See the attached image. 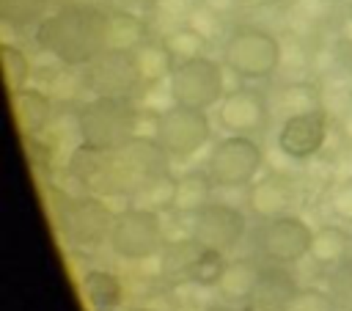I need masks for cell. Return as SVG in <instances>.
Instances as JSON below:
<instances>
[{"label":"cell","mask_w":352,"mask_h":311,"mask_svg":"<svg viewBox=\"0 0 352 311\" xmlns=\"http://www.w3.org/2000/svg\"><path fill=\"white\" fill-rule=\"evenodd\" d=\"M245 234V215L223 201H209L192 217V237L212 250H231Z\"/></svg>","instance_id":"14"},{"label":"cell","mask_w":352,"mask_h":311,"mask_svg":"<svg viewBox=\"0 0 352 311\" xmlns=\"http://www.w3.org/2000/svg\"><path fill=\"white\" fill-rule=\"evenodd\" d=\"M275 3H280V0H236V6H239V8H248V11L270 8V6H275Z\"/></svg>","instance_id":"35"},{"label":"cell","mask_w":352,"mask_h":311,"mask_svg":"<svg viewBox=\"0 0 352 311\" xmlns=\"http://www.w3.org/2000/svg\"><path fill=\"white\" fill-rule=\"evenodd\" d=\"M311 242L314 231L297 215L283 212L278 217H267V223L258 228V248L275 264H292L302 259L305 253H311Z\"/></svg>","instance_id":"10"},{"label":"cell","mask_w":352,"mask_h":311,"mask_svg":"<svg viewBox=\"0 0 352 311\" xmlns=\"http://www.w3.org/2000/svg\"><path fill=\"white\" fill-rule=\"evenodd\" d=\"M264 165V151L250 135H226L214 143L206 173L217 187H245Z\"/></svg>","instance_id":"7"},{"label":"cell","mask_w":352,"mask_h":311,"mask_svg":"<svg viewBox=\"0 0 352 311\" xmlns=\"http://www.w3.org/2000/svg\"><path fill=\"white\" fill-rule=\"evenodd\" d=\"M52 0H0V19L14 25V28H28L38 25L47 17Z\"/></svg>","instance_id":"24"},{"label":"cell","mask_w":352,"mask_h":311,"mask_svg":"<svg viewBox=\"0 0 352 311\" xmlns=\"http://www.w3.org/2000/svg\"><path fill=\"white\" fill-rule=\"evenodd\" d=\"M330 209L341 217V220H352V179L341 182L333 195H330Z\"/></svg>","instance_id":"33"},{"label":"cell","mask_w":352,"mask_h":311,"mask_svg":"<svg viewBox=\"0 0 352 311\" xmlns=\"http://www.w3.org/2000/svg\"><path fill=\"white\" fill-rule=\"evenodd\" d=\"M173 193H176V179L170 176V173H162V176H157L154 182H148L135 198L143 204V206H148V209H173Z\"/></svg>","instance_id":"29"},{"label":"cell","mask_w":352,"mask_h":311,"mask_svg":"<svg viewBox=\"0 0 352 311\" xmlns=\"http://www.w3.org/2000/svg\"><path fill=\"white\" fill-rule=\"evenodd\" d=\"M36 44L66 66H88L110 47V14L88 0H66L36 25Z\"/></svg>","instance_id":"1"},{"label":"cell","mask_w":352,"mask_h":311,"mask_svg":"<svg viewBox=\"0 0 352 311\" xmlns=\"http://www.w3.org/2000/svg\"><path fill=\"white\" fill-rule=\"evenodd\" d=\"M336 297L322 289H297L283 311H336Z\"/></svg>","instance_id":"30"},{"label":"cell","mask_w":352,"mask_h":311,"mask_svg":"<svg viewBox=\"0 0 352 311\" xmlns=\"http://www.w3.org/2000/svg\"><path fill=\"white\" fill-rule=\"evenodd\" d=\"M126 8H140V11H146V8H157L162 0H121Z\"/></svg>","instance_id":"36"},{"label":"cell","mask_w":352,"mask_h":311,"mask_svg":"<svg viewBox=\"0 0 352 311\" xmlns=\"http://www.w3.org/2000/svg\"><path fill=\"white\" fill-rule=\"evenodd\" d=\"M162 41H165V47L170 50V55H173V61H176V63L204 55V50H206V44H209V41H206V39H204L192 25L173 28Z\"/></svg>","instance_id":"25"},{"label":"cell","mask_w":352,"mask_h":311,"mask_svg":"<svg viewBox=\"0 0 352 311\" xmlns=\"http://www.w3.org/2000/svg\"><path fill=\"white\" fill-rule=\"evenodd\" d=\"M140 113L129 96H94L77 110V132L82 143L96 149H118L138 135Z\"/></svg>","instance_id":"2"},{"label":"cell","mask_w":352,"mask_h":311,"mask_svg":"<svg viewBox=\"0 0 352 311\" xmlns=\"http://www.w3.org/2000/svg\"><path fill=\"white\" fill-rule=\"evenodd\" d=\"M69 173L94 195H121V176L113 149L82 143L69 157Z\"/></svg>","instance_id":"12"},{"label":"cell","mask_w":352,"mask_h":311,"mask_svg":"<svg viewBox=\"0 0 352 311\" xmlns=\"http://www.w3.org/2000/svg\"><path fill=\"white\" fill-rule=\"evenodd\" d=\"M82 292L88 297V303L99 311H107V308H116L124 297V289H121V281L107 272V270H88V275L82 278Z\"/></svg>","instance_id":"23"},{"label":"cell","mask_w":352,"mask_h":311,"mask_svg":"<svg viewBox=\"0 0 352 311\" xmlns=\"http://www.w3.org/2000/svg\"><path fill=\"white\" fill-rule=\"evenodd\" d=\"M278 105H280V110H286V116L322 107L319 105V94L311 85H305V83H289V85H283L278 91Z\"/></svg>","instance_id":"28"},{"label":"cell","mask_w":352,"mask_h":311,"mask_svg":"<svg viewBox=\"0 0 352 311\" xmlns=\"http://www.w3.org/2000/svg\"><path fill=\"white\" fill-rule=\"evenodd\" d=\"M168 94L176 105L209 110L226 96V63H217L209 55H198L176 63L168 77Z\"/></svg>","instance_id":"4"},{"label":"cell","mask_w":352,"mask_h":311,"mask_svg":"<svg viewBox=\"0 0 352 311\" xmlns=\"http://www.w3.org/2000/svg\"><path fill=\"white\" fill-rule=\"evenodd\" d=\"M0 58H3V74H6V83L14 91L19 88H28V80H30V61L22 50H16L14 44H3L0 47Z\"/></svg>","instance_id":"27"},{"label":"cell","mask_w":352,"mask_h":311,"mask_svg":"<svg viewBox=\"0 0 352 311\" xmlns=\"http://www.w3.org/2000/svg\"><path fill=\"white\" fill-rule=\"evenodd\" d=\"M258 275H261V270L250 259H236V261H228L223 267L214 286L220 289V294L226 300H250L256 292Z\"/></svg>","instance_id":"19"},{"label":"cell","mask_w":352,"mask_h":311,"mask_svg":"<svg viewBox=\"0 0 352 311\" xmlns=\"http://www.w3.org/2000/svg\"><path fill=\"white\" fill-rule=\"evenodd\" d=\"M294 292H297L294 275L286 272L278 264V267L261 270L258 283H256V292H253L250 300H253L256 311H283L289 305V300L294 297Z\"/></svg>","instance_id":"16"},{"label":"cell","mask_w":352,"mask_h":311,"mask_svg":"<svg viewBox=\"0 0 352 311\" xmlns=\"http://www.w3.org/2000/svg\"><path fill=\"white\" fill-rule=\"evenodd\" d=\"M14 118L25 135H36L47 127L50 118V99L36 88H19L11 94Z\"/></svg>","instance_id":"18"},{"label":"cell","mask_w":352,"mask_h":311,"mask_svg":"<svg viewBox=\"0 0 352 311\" xmlns=\"http://www.w3.org/2000/svg\"><path fill=\"white\" fill-rule=\"evenodd\" d=\"M212 176L206 171H187L176 179V193H173V212L179 215H195L201 206L209 204L212 193Z\"/></svg>","instance_id":"20"},{"label":"cell","mask_w":352,"mask_h":311,"mask_svg":"<svg viewBox=\"0 0 352 311\" xmlns=\"http://www.w3.org/2000/svg\"><path fill=\"white\" fill-rule=\"evenodd\" d=\"M135 58H138V66H140V74H143V83H162L173 74L176 69V61L170 55V50L165 47V41H143L135 47Z\"/></svg>","instance_id":"21"},{"label":"cell","mask_w":352,"mask_h":311,"mask_svg":"<svg viewBox=\"0 0 352 311\" xmlns=\"http://www.w3.org/2000/svg\"><path fill=\"white\" fill-rule=\"evenodd\" d=\"M352 250V239L341 226H322L314 231L311 242V256L319 264H341Z\"/></svg>","instance_id":"22"},{"label":"cell","mask_w":352,"mask_h":311,"mask_svg":"<svg viewBox=\"0 0 352 311\" xmlns=\"http://www.w3.org/2000/svg\"><path fill=\"white\" fill-rule=\"evenodd\" d=\"M143 41H146V25L138 17H132L129 11L110 14V44L135 50Z\"/></svg>","instance_id":"26"},{"label":"cell","mask_w":352,"mask_h":311,"mask_svg":"<svg viewBox=\"0 0 352 311\" xmlns=\"http://www.w3.org/2000/svg\"><path fill=\"white\" fill-rule=\"evenodd\" d=\"M292 204V182L286 173H270L258 179L248 193V206L258 217H278Z\"/></svg>","instance_id":"15"},{"label":"cell","mask_w":352,"mask_h":311,"mask_svg":"<svg viewBox=\"0 0 352 311\" xmlns=\"http://www.w3.org/2000/svg\"><path fill=\"white\" fill-rule=\"evenodd\" d=\"M217 121L231 135H256L270 124V102L258 88L239 85L220 99Z\"/></svg>","instance_id":"11"},{"label":"cell","mask_w":352,"mask_h":311,"mask_svg":"<svg viewBox=\"0 0 352 311\" xmlns=\"http://www.w3.org/2000/svg\"><path fill=\"white\" fill-rule=\"evenodd\" d=\"M212 248H206L201 239L195 237H187V239H176V242H165V248L160 250L162 259V275H170V278H192V272L198 270V264L209 256Z\"/></svg>","instance_id":"17"},{"label":"cell","mask_w":352,"mask_h":311,"mask_svg":"<svg viewBox=\"0 0 352 311\" xmlns=\"http://www.w3.org/2000/svg\"><path fill=\"white\" fill-rule=\"evenodd\" d=\"M85 83L94 96H132L143 85V74L129 47H104L85 72Z\"/></svg>","instance_id":"8"},{"label":"cell","mask_w":352,"mask_h":311,"mask_svg":"<svg viewBox=\"0 0 352 311\" xmlns=\"http://www.w3.org/2000/svg\"><path fill=\"white\" fill-rule=\"evenodd\" d=\"M187 25H192V28H195L206 41H212V39L217 36L220 25H223V14H220V11H214L209 3H201V6H195V8L190 11Z\"/></svg>","instance_id":"31"},{"label":"cell","mask_w":352,"mask_h":311,"mask_svg":"<svg viewBox=\"0 0 352 311\" xmlns=\"http://www.w3.org/2000/svg\"><path fill=\"white\" fill-rule=\"evenodd\" d=\"M209 311H231V308H209Z\"/></svg>","instance_id":"37"},{"label":"cell","mask_w":352,"mask_h":311,"mask_svg":"<svg viewBox=\"0 0 352 311\" xmlns=\"http://www.w3.org/2000/svg\"><path fill=\"white\" fill-rule=\"evenodd\" d=\"M212 135V124L206 110L187 107V105H168L154 116V138L170 154V160H187Z\"/></svg>","instance_id":"5"},{"label":"cell","mask_w":352,"mask_h":311,"mask_svg":"<svg viewBox=\"0 0 352 311\" xmlns=\"http://www.w3.org/2000/svg\"><path fill=\"white\" fill-rule=\"evenodd\" d=\"M110 248L121 259H148L165 248V234H162V220L157 209L148 206H132L121 215H116L113 228H110Z\"/></svg>","instance_id":"6"},{"label":"cell","mask_w":352,"mask_h":311,"mask_svg":"<svg viewBox=\"0 0 352 311\" xmlns=\"http://www.w3.org/2000/svg\"><path fill=\"white\" fill-rule=\"evenodd\" d=\"M283 61L280 41L258 25H236L223 41V63L239 80H267Z\"/></svg>","instance_id":"3"},{"label":"cell","mask_w":352,"mask_h":311,"mask_svg":"<svg viewBox=\"0 0 352 311\" xmlns=\"http://www.w3.org/2000/svg\"><path fill=\"white\" fill-rule=\"evenodd\" d=\"M327 140V110H305L286 116L278 129V151L289 160H311Z\"/></svg>","instance_id":"13"},{"label":"cell","mask_w":352,"mask_h":311,"mask_svg":"<svg viewBox=\"0 0 352 311\" xmlns=\"http://www.w3.org/2000/svg\"><path fill=\"white\" fill-rule=\"evenodd\" d=\"M333 297L352 308V261H341V267L333 272Z\"/></svg>","instance_id":"32"},{"label":"cell","mask_w":352,"mask_h":311,"mask_svg":"<svg viewBox=\"0 0 352 311\" xmlns=\"http://www.w3.org/2000/svg\"><path fill=\"white\" fill-rule=\"evenodd\" d=\"M60 228L63 234L82 248L99 245L104 237H110L113 228V212L107 209L104 201H99L96 195H77V198H63L60 209Z\"/></svg>","instance_id":"9"},{"label":"cell","mask_w":352,"mask_h":311,"mask_svg":"<svg viewBox=\"0 0 352 311\" xmlns=\"http://www.w3.org/2000/svg\"><path fill=\"white\" fill-rule=\"evenodd\" d=\"M338 39H341L346 47H352V14H346V17L341 19V25H338Z\"/></svg>","instance_id":"34"}]
</instances>
